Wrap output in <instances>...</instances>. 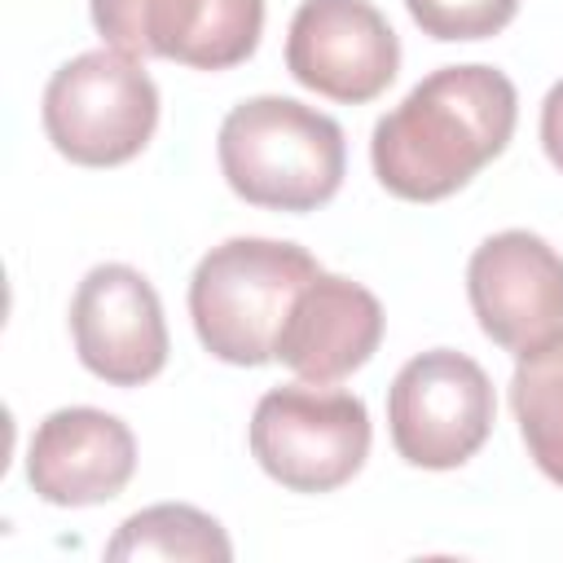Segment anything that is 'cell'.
Listing matches in <instances>:
<instances>
[{"label": "cell", "mask_w": 563, "mask_h": 563, "mask_svg": "<svg viewBox=\"0 0 563 563\" xmlns=\"http://www.w3.org/2000/svg\"><path fill=\"white\" fill-rule=\"evenodd\" d=\"M158 128V88L150 70L119 53L92 48L53 70L44 88V132L79 167H119L145 150Z\"/></svg>", "instance_id": "4"}, {"label": "cell", "mask_w": 563, "mask_h": 563, "mask_svg": "<svg viewBox=\"0 0 563 563\" xmlns=\"http://www.w3.org/2000/svg\"><path fill=\"white\" fill-rule=\"evenodd\" d=\"M541 145H545L550 163L563 172V79L541 101Z\"/></svg>", "instance_id": "16"}, {"label": "cell", "mask_w": 563, "mask_h": 563, "mask_svg": "<svg viewBox=\"0 0 563 563\" xmlns=\"http://www.w3.org/2000/svg\"><path fill=\"white\" fill-rule=\"evenodd\" d=\"M321 264L277 238H229L211 246L189 277V317L202 347L229 365H264L277 356V334L295 295Z\"/></svg>", "instance_id": "3"}, {"label": "cell", "mask_w": 563, "mask_h": 563, "mask_svg": "<svg viewBox=\"0 0 563 563\" xmlns=\"http://www.w3.org/2000/svg\"><path fill=\"white\" fill-rule=\"evenodd\" d=\"M405 9L431 40H488L515 18L519 0H405Z\"/></svg>", "instance_id": "15"}, {"label": "cell", "mask_w": 563, "mask_h": 563, "mask_svg": "<svg viewBox=\"0 0 563 563\" xmlns=\"http://www.w3.org/2000/svg\"><path fill=\"white\" fill-rule=\"evenodd\" d=\"M216 150L229 189L273 211H312L330 202L347 167L343 128L295 97H251L233 106Z\"/></svg>", "instance_id": "2"}, {"label": "cell", "mask_w": 563, "mask_h": 563, "mask_svg": "<svg viewBox=\"0 0 563 563\" xmlns=\"http://www.w3.org/2000/svg\"><path fill=\"white\" fill-rule=\"evenodd\" d=\"M286 70L330 101H374L400 70V40L369 0H303L286 35Z\"/></svg>", "instance_id": "9"}, {"label": "cell", "mask_w": 563, "mask_h": 563, "mask_svg": "<svg viewBox=\"0 0 563 563\" xmlns=\"http://www.w3.org/2000/svg\"><path fill=\"white\" fill-rule=\"evenodd\" d=\"M493 383L466 352L431 347L396 374L387 391L391 444L409 466L453 471L493 431Z\"/></svg>", "instance_id": "6"}, {"label": "cell", "mask_w": 563, "mask_h": 563, "mask_svg": "<svg viewBox=\"0 0 563 563\" xmlns=\"http://www.w3.org/2000/svg\"><path fill=\"white\" fill-rule=\"evenodd\" d=\"M136 440L106 409H53L26 449V479L48 506H101L128 488Z\"/></svg>", "instance_id": "11"}, {"label": "cell", "mask_w": 563, "mask_h": 563, "mask_svg": "<svg viewBox=\"0 0 563 563\" xmlns=\"http://www.w3.org/2000/svg\"><path fill=\"white\" fill-rule=\"evenodd\" d=\"M92 22L128 57L229 70L255 53L264 0H92Z\"/></svg>", "instance_id": "8"}, {"label": "cell", "mask_w": 563, "mask_h": 563, "mask_svg": "<svg viewBox=\"0 0 563 563\" xmlns=\"http://www.w3.org/2000/svg\"><path fill=\"white\" fill-rule=\"evenodd\" d=\"M515 119L519 97L497 66H440L374 123V176L405 202H440L506 150Z\"/></svg>", "instance_id": "1"}, {"label": "cell", "mask_w": 563, "mask_h": 563, "mask_svg": "<svg viewBox=\"0 0 563 563\" xmlns=\"http://www.w3.org/2000/svg\"><path fill=\"white\" fill-rule=\"evenodd\" d=\"M251 453L290 493H334L369 457V413L352 391L273 387L251 413Z\"/></svg>", "instance_id": "5"}, {"label": "cell", "mask_w": 563, "mask_h": 563, "mask_svg": "<svg viewBox=\"0 0 563 563\" xmlns=\"http://www.w3.org/2000/svg\"><path fill=\"white\" fill-rule=\"evenodd\" d=\"M466 295L479 330L515 356L563 339V255L528 229H506L475 246Z\"/></svg>", "instance_id": "7"}, {"label": "cell", "mask_w": 563, "mask_h": 563, "mask_svg": "<svg viewBox=\"0 0 563 563\" xmlns=\"http://www.w3.org/2000/svg\"><path fill=\"white\" fill-rule=\"evenodd\" d=\"M84 369L110 387H141L167 365V321L154 286L128 264H97L70 299Z\"/></svg>", "instance_id": "10"}, {"label": "cell", "mask_w": 563, "mask_h": 563, "mask_svg": "<svg viewBox=\"0 0 563 563\" xmlns=\"http://www.w3.org/2000/svg\"><path fill=\"white\" fill-rule=\"evenodd\" d=\"M106 559H194V563H229L233 545L224 528L202 515L198 506L163 501L150 510H136L123 519L114 541L106 545Z\"/></svg>", "instance_id": "13"}, {"label": "cell", "mask_w": 563, "mask_h": 563, "mask_svg": "<svg viewBox=\"0 0 563 563\" xmlns=\"http://www.w3.org/2000/svg\"><path fill=\"white\" fill-rule=\"evenodd\" d=\"M383 339V303L352 277L317 273L290 303L277 361L303 383H339L361 369Z\"/></svg>", "instance_id": "12"}, {"label": "cell", "mask_w": 563, "mask_h": 563, "mask_svg": "<svg viewBox=\"0 0 563 563\" xmlns=\"http://www.w3.org/2000/svg\"><path fill=\"white\" fill-rule=\"evenodd\" d=\"M510 405L532 462L563 484V339L519 356L510 378Z\"/></svg>", "instance_id": "14"}]
</instances>
